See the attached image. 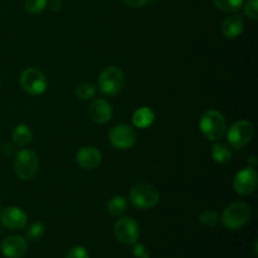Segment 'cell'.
<instances>
[{
  "mask_svg": "<svg viewBox=\"0 0 258 258\" xmlns=\"http://www.w3.org/2000/svg\"><path fill=\"white\" fill-rule=\"evenodd\" d=\"M96 92H97V87H96L93 83L91 82H82L76 87V96H77L80 100L87 101L90 98L95 97Z\"/></svg>",
  "mask_w": 258,
  "mask_h": 258,
  "instance_id": "cell-20",
  "label": "cell"
},
{
  "mask_svg": "<svg viewBox=\"0 0 258 258\" xmlns=\"http://www.w3.org/2000/svg\"><path fill=\"white\" fill-rule=\"evenodd\" d=\"M254 135V127L251 122L246 120L236 121L233 125L229 127L227 138L229 144L237 150H241L242 148L247 145L252 140Z\"/></svg>",
  "mask_w": 258,
  "mask_h": 258,
  "instance_id": "cell-6",
  "label": "cell"
},
{
  "mask_svg": "<svg viewBox=\"0 0 258 258\" xmlns=\"http://www.w3.org/2000/svg\"><path fill=\"white\" fill-rule=\"evenodd\" d=\"M44 224L40 223V222H34V223L30 224L27 228L25 236H27V239H29V241H39V239L44 236Z\"/></svg>",
  "mask_w": 258,
  "mask_h": 258,
  "instance_id": "cell-22",
  "label": "cell"
},
{
  "mask_svg": "<svg viewBox=\"0 0 258 258\" xmlns=\"http://www.w3.org/2000/svg\"><path fill=\"white\" fill-rule=\"evenodd\" d=\"M0 87H2V82H0Z\"/></svg>",
  "mask_w": 258,
  "mask_h": 258,
  "instance_id": "cell-32",
  "label": "cell"
},
{
  "mask_svg": "<svg viewBox=\"0 0 258 258\" xmlns=\"http://www.w3.org/2000/svg\"><path fill=\"white\" fill-rule=\"evenodd\" d=\"M0 249L7 258H23L28 252L27 239L22 236H9L2 242Z\"/></svg>",
  "mask_w": 258,
  "mask_h": 258,
  "instance_id": "cell-11",
  "label": "cell"
},
{
  "mask_svg": "<svg viewBox=\"0 0 258 258\" xmlns=\"http://www.w3.org/2000/svg\"><path fill=\"white\" fill-rule=\"evenodd\" d=\"M12 139L14 141V144L19 148H24V146L29 145L32 143L33 139V133L30 130L29 126L27 125H18L15 126V128L13 130Z\"/></svg>",
  "mask_w": 258,
  "mask_h": 258,
  "instance_id": "cell-17",
  "label": "cell"
},
{
  "mask_svg": "<svg viewBox=\"0 0 258 258\" xmlns=\"http://www.w3.org/2000/svg\"><path fill=\"white\" fill-rule=\"evenodd\" d=\"M48 5V0H25L24 7L30 14H39L44 12Z\"/></svg>",
  "mask_w": 258,
  "mask_h": 258,
  "instance_id": "cell-24",
  "label": "cell"
},
{
  "mask_svg": "<svg viewBox=\"0 0 258 258\" xmlns=\"http://www.w3.org/2000/svg\"><path fill=\"white\" fill-rule=\"evenodd\" d=\"M88 113L92 121L97 123H106L112 117V106L102 98H96L88 107Z\"/></svg>",
  "mask_w": 258,
  "mask_h": 258,
  "instance_id": "cell-14",
  "label": "cell"
},
{
  "mask_svg": "<svg viewBox=\"0 0 258 258\" xmlns=\"http://www.w3.org/2000/svg\"><path fill=\"white\" fill-rule=\"evenodd\" d=\"M125 85V75L121 68L110 66L105 68L98 78V90L106 96H116L121 92Z\"/></svg>",
  "mask_w": 258,
  "mask_h": 258,
  "instance_id": "cell-4",
  "label": "cell"
},
{
  "mask_svg": "<svg viewBox=\"0 0 258 258\" xmlns=\"http://www.w3.org/2000/svg\"><path fill=\"white\" fill-rule=\"evenodd\" d=\"M131 204L140 209H151L159 203L158 189L148 183H139L133 186L128 194Z\"/></svg>",
  "mask_w": 258,
  "mask_h": 258,
  "instance_id": "cell-3",
  "label": "cell"
},
{
  "mask_svg": "<svg viewBox=\"0 0 258 258\" xmlns=\"http://www.w3.org/2000/svg\"><path fill=\"white\" fill-rule=\"evenodd\" d=\"M0 219H2L3 226L7 227L8 229L19 231L25 227L28 217L23 209L18 208V207H8L2 212Z\"/></svg>",
  "mask_w": 258,
  "mask_h": 258,
  "instance_id": "cell-12",
  "label": "cell"
},
{
  "mask_svg": "<svg viewBox=\"0 0 258 258\" xmlns=\"http://www.w3.org/2000/svg\"><path fill=\"white\" fill-rule=\"evenodd\" d=\"M64 258H90V254L83 246H75L67 252Z\"/></svg>",
  "mask_w": 258,
  "mask_h": 258,
  "instance_id": "cell-25",
  "label": "cell"
},
{
  "mask_svg": "<svg viewBox=\"0 0 258 258\" xmlns=\"http://www.w3.org/2000/svg\"><path fill=\"white\" fill-rule=\"evenodd\" d=\"M113 233L116 239L122 244H134L140 237V227L131 217H123L115 223Z\"/></svg>",
  "mask_w": 258,
  "mask_h": 258,
  "instance_id": "cell-8",
  "label": "cell"
},
{
  "mask_svg": "<svg viewBox=\"0 0 258 258\" xmlns=\"http://www.w3.org/2000/svg\"><path fill=\"white\" fill-rule=\"evenodd\" d=\"M50 9H52L53 12H59V10L62 9V2H60V0H52V2H50Z\"/></svg>",
  "mask_w": 258,
  "mask_h": 258,
  "instance_id": "cell-30",
  "label": "cell"
},
{
  "mask_svg": "<svg viewBox=\"0 0 258 258\" xmlns=\"http://www.w3.org/2000/svg\"><path fill=\"white\" fill-rule=\"evenodd\" d=\"M76 160H77L78 165L85 170H93L101 164L102 155L93 146H85V148H81L78 150Z\"/></svg>",
  "mask_w": 258,
  "mask_h": 258,
  "instance_id": "cell-13",
  "label": "cell"
},
{
  "mask_svg": "<svg viewBox=\"0 0 258 258\" xmlns=\"http://www.w3.org/2000/svg\"><path fill=\"white\" fill-rule=\"evenodd\" d=\"M39 168L38 155L33 150L23 149L15 155L14 171L20 180H30Z\"/></svg>",
  "mask_w": 258,
  "mask_h": 258,
  "instance_id": "cell-5",
  "label": "cell"
},
{
  "mask_svg": "<svg viewBox=\"0 0 258 258\" xmlns=\"http://www.w3.org/2000/svg\"><path fill=\"white\" fill-rule=\"evenodd\" d=\"M122 2L131 8H141L148 4L150 0H122Z\"/></svg>",
  "mask_w": 258,
  "mask_h": 258,
  "instance_id": "cell-28",
  "label": "cell"
},
{
  "mask_svg": "<svg viewBox=\"0 0 258 258\" xmlns=\"http://www.w3.org/2000/svg\"><path fill=\"white\" fill-rule=\"evenodd\" d=\"M243 18L238 14H233L224 19L223 24H222V32H223L224 37L234 39V38L241 35V33L243 32Z\"/></svg>",
  "mask_w": 258,
  "mask_h": 258,
  "instance_id": "cell-15",
  "label": "cell"
},
{
  "mask_svg": "<svg viewBox=\"0 0 258 258\" xmlns=\"http://www.w3.org/2000/svg\"><path fill=\"white\" fill-rule=\"evenodd\" d=\"M212 156H213L216 163L226 165V164L231 163L233 155H232V150L229 149L228 145H226V144H216L212 148Z\"/></svg>",
  "mask_w": 258,
  "mask_h": 258,
  "instance_id": "cell-18",
  "label": "cell"
},
{
  "mask_svg": "<svg viewBox=\"0 0 258 258\" xmlns=\"http://www.w3.org/2000/svg\"><path fill=\"white\" fill-rule=\"evenodd\" d=\"M20 86L29 95H42L47 90V78L37 68H27L20 75Z\"/></svg>",
  "mask_w": 258,
  "mask_h": 258,
  "instance_id": "cell-7",
  "label": "cell"
},
{
  "mask_svg": "<svg viewBox=\"0 0 258 258\" xmlns=\"http://www.w3.org/2000/svg\"><path fill=\"white\" fill-rule=\"evenodd\" d=\"M199 127L203 135L211 141H218L224 136L227 122L224 116L216 110H209L202 116Z\"/></svg>",
  "mask_w": 258,
  "mask_h": 258,
  "instance_id": "cell-1",
  "label": "cell"
},
{
  "mask_svg": "<svg viewBox=\"0 0 258 258\" xmlns=\"http://www.w3.org/2000/svg\"><path fill=\"white\" fill-rule=\"evenodd\" d=\"M155 118V113L150 107H140L139 110L135 111L133 116V122L136 127L139 128H146L154 122Z\"/></svg>",
  "mask_w": 258,
  "mask_h": 258,
  "instance_id": "cell-16",
  "label": "cell"
},
{
  "mask_svg": "<svg viewBox=\"0 0 258 258\" xmlns=\"http://www.w3.org/2000/svg\"><path fill=\"white\" fill-rule=\"evenodd\" d=\"M108 139L113 148L126 150L135 145L136 134L130 126L121 123V125H116L111 128L108 133Z\"/></svg>",
  "mask_w": 258,
  "mask_h": 258,
  "instance_id": "cell-9",
  "label": "cell"
},
{
  "mask_svg": "<svg viewBox=\"0 0 258 258\" xmlns=\"http://www.w3.org/2000/svg\"><path fill=\"white\" fill-rule=\"evenodd\" d=\"M133 254L135 258H150V252L144 244L134 243Z\"/></svg>",
  "mask_w": 258,
  "mask_h": 258,
  "instance_id": "cell-27",
  "label": "cell"
},
{
  "mask_svg": "<svg viewBox=\"0 0 258 258\" xmlns=\"http://www.w3.org/2000/svg\"><path fill=\"white\" fill-rule=\"evenodd\" d=\"M198 219L199 222L206 227H214L218 224L219 221H221L218 213L214 211H204L203 213L199 214Z\"/></svg>",
  "mask_w": 258,
  "mask_h": 258,
  "instance_id": "cell-23",
  "label": "cell"
},
{
  "mask_svg": "<svg viewBox=\"0 0 258 258\" xmlns=\"http://www.w3.org/2000/svg\"><path fill=\"white\" fill-rule=\"evenodd\" d=\"M247 163H248L249 165H251V168H253V166L256 165V164H257L256 156H253V155H252V156H249V158H248V160H247Z\"/></svg>",
  "mask_w": 258,
  "mask_h": 258,
  "instance_id": "cell-31",
  "label": "cell"
},
{
  "mask_svg": "<svg viewBox=\"0 0 258 258\" xmlns=\"http://www.w3.org/2000/svg\"><path fill=\"white\" fill-rule=\"evenodd\" d=\"M126 208H127V201H126L125 197L116 196L111 198L110 202L107 203V212L113 217L121 216V214L125 213Z\"/></svg>",
  "mask_w": 258,
  "mask_h": 258,
  "instance_id": "cell-19",
  "label": "cell"
},
{
  "mask_svg": "<svg viewBox=\"0 0 258 258\" xmlns=\"http://www.w3.org/2000/svg\"><path fill=\"white\" fill-rule=\"evenodd\" d=\"M244 12L248 18L256 20L258 18V0H248L244 5Z\"/></svg>",
  "mask_w": 258,
  "mask_h": 258,
  "instance_id": "cell-26",
  "label": "cell"
},
{
  "mask_svg": "<svg viewBox=\"0 0 258 258\" xmlns=\"http://www.w3.org/2000/svg\"><path fill=\"white\" fill-rule=\"evenodd\" d=\"M219 10L226 13H236L243 4V0H213Z\"/></svg>",
  "mask_w": 258,
  "mask_h": 258,
  "instance_id": "cell-21",
  "label": "cell"
},
{
  "mask_svg": "<svg viewBox=\"0 0 258 258\" xmlns=\"http://www.w3.org/2000/svg\"><path fill=\"white\" fill-rule=\"evenodd\" d=\"M258 175L253 168H244L236 174L233 180V188L236 193L241 196H249L257 189Z\"/></svg>",
  "mask_w": 258,
  "mask_h": 258,
  "instance_id": "cell-10",
  "label": "cell"
},
{
  "mask_svg": "<svg viewBox=\"0 0 258 258\" xmlns=\"http://www.w3.org/2000/svg\"><path fill=\"white\" fill-rule=\"evenodd\" d=\"M251 219V208L247 203L236 202L224 209L222 214V223L227 229L236 231L243 227Z\"/></svg>",
  "mask_w": 258,
  "mask_h": 258,
  "instance_id": "cell-2",
  "label": "cell"
},
{
  "mask_svg": "<svg viewBox=\"0 0 258 258\" xmlns=\"http://www.w3.org/2000/svg\"><path fill=\"white\" fill-rule=\"evenodd\" d=\"M2 153L4 156H12L14 154V148L10 144H3Z\"/></svg>",
  "mask_w": 258,
  "mask_h": 258,
  "instance_id": "cell-29",
  "label": "cell"
}]
</instances>
